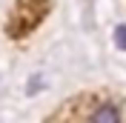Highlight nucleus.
<instances>
[{"instance_id":"1","label":"nucleus","mask_w":126,"mask_h":123,"mask_svg":"<svg viewBox=\"0 0 126 123\" xmlns=\"http://www.w3.org/2000/svg\"><path fill=\"white\" fill-rule=\"evenodd\" d=\"M92 120H120V112L115 106H100L92 112Z\"/></svg>"},{"instance_id":"2","label":"nucleus","mask_w":126,"mask_h":123,"mask_svg":"<svg viewBox=\"0 0 126 123\" xmlns=\"http://www.w3.org/2000/svg\"><path fill=\"white\" fill-rule=\"evenodd\" d=\"M115 43H118V49H126V26L115 29Z\"/></svg>"}]
</instances>
